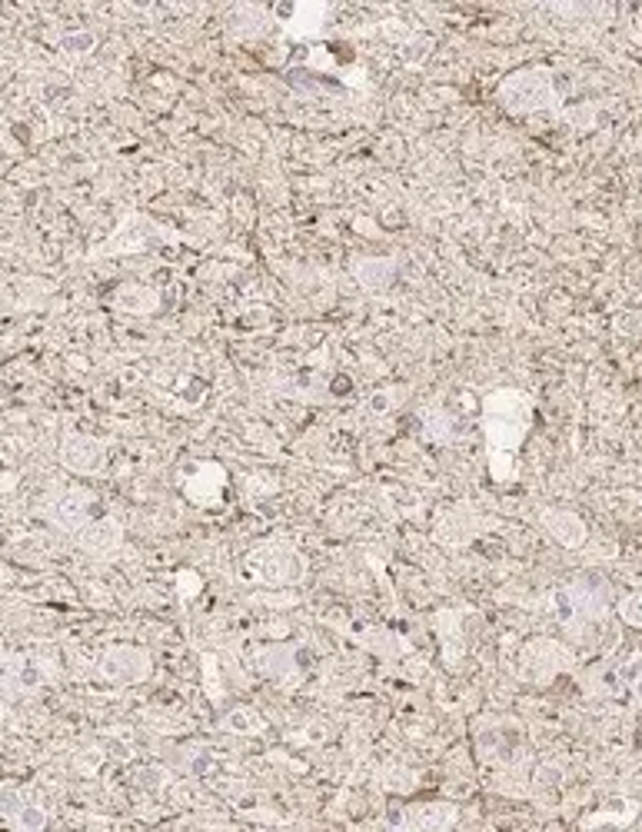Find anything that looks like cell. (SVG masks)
I'll use <instances>...</instances> for the list:
<instances>
[{"mask_svg":"<svg viewBox=\"0 0 642 832\" xmlns=\"http://www.w3.org/2000/svg\"><path fill=\"white\" fill-rule=\"evenodd\" d=\"M529 423H533V400L519 390H496L483 400V436L489 446V466L493 476L499 463H509L513 470V456L523 446Z\"/></svg>","mask_w":642,"mask_h":832,"instance_id":"obj_1","label":"cell"},{"mask_svg":"<svg viewBox=\"0 0 642 832\" xmlns=\"http://www.w3.org/2000/svg\"><path fill=\"white\" fill-rule=\"evenodd\" d=\"M499 104L509 114H539V110H563V97L556 94L549 67H519L496 90Z\"/></svg>","mask_w":642,"mask_h":832,"instance_id":"obj_2","label":"cell"},{"mask_svg":"<svg viewBox=\"0 0 642 832\" xmlns=\"http://www.w3.org/2000/svg\"><path fill=\"white\" fill-rule=\"evenodd\" d=\"M247 573L263 583H297L303 576V556L283 543H267L247 556Z\"/></svg>","mask_w":642,"mask_h":832,"instance_id":"obj_3","label":"cell"},{"mask_svg":"<svg viewBox=\"0 0 642 832\" xmlns=\"http://www.w3.org/2000/svg\"><path fill=\"white\" fill-rule=\"evenodd\" d=\"M543 526H546V533L553 536L556 543H563L569 546V550H576V546H583L586 540V526L583 520H579L576 513H566V510H543Z\"/></svg>","mask_w":642,"mask_h":832,"instance_id":"obj_4","label":"cell"},{"mask_svg":"<svg viewBox=\"0 0 642 832\" xmlns=\"http://www.w3.org/2000/svg\"><path fill=\"white\" fill-rule=\"evenodd\" d=\"M107 676L120 679V683H134V679H144L150 673V656L144 649H114L104 659Z\"/></svg>","mask_w":642,"mask_h":832,"instance_id":"obj_5","label":"cell"},{"mask_svg":"<svg viewBox=\"0 0 642 832\" xmlns=\"http://www.w3.org/2000/svg\"><path fill=\"white\" fill-rule=\"evenodd\" d=\"M393 260L390 257H380V260H356V267H353V273H356V280L363 283L366 290H386L390 287V280H393Z\"/></svg>","mask_w":642,"mask_h":832,"instance_id":"obj_6","label":"cell"},{"mask_svg":"<svg viewBox=\"0 0 642 832\" xmlns=\"http://www.w3.org/2000/svg\"><path fill=\"white\" fill-rule=\"evenodd\" d=\"M147 233H167V230H163V227H154V223H150L147 217H140V213H137V233H134V240H130V250H140V247H144V243H147ZM124 237H127V233L120 230L117 237H114V243H107V250H110V253L127 250Z\"/></svg>","mask_w":642,"mask_h":832,"instance_id":"obj_7","label":"cell"},{"mask_svg":"<svg viewBox=\"0 0 642 832\" xmlns=\"http://www.w3.org/2000/svg\"><path fill=\"white\" fill-rule=\"evenodd\" d=\"M636 606H639V593H633L629 600L623 603V616H626V623L629 626H639V613H636Z\"/></svg>","mask_w":642,"mask_h":832,"instance_id":"obj_8","label":"cell"}]
</instances>
